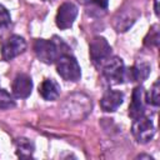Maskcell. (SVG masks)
<instances>
[{
  "mask_svg": "<svg viewBox=\"0 0 160 160\" xmlns=\"http://www.w3.org/2000/svg\"><path fill=\"white\" fill-rule=\"evenodd\" d=\"M11 22V18H10V12L8 11V9L5 6H2L0 4V29L8 28Z\"/></svg>",
  "mask_w": 160,
  "mask_h": 160,
  "instance_id": "cell-18",
  "label": "cell"
},
{
  "mask_svg": "<svg viewBox=\"0 0 160 160\" xmlns=\"http://www.w3.org/2000/svg\"><path fill=\"white\" fill-rule=\"evenodd\" d=\"M150 74V65L146 62H138L134 66L125 70V80L126 81H144Z\"/></svg>",
  "mask_w": 160,
  "mask_h": 160,
  "instance_id": "cell-12",
  "label": "cell"
},
{
  "mask_svg": "<svg viewBox=\"0 0 160 160\" xmlns=\"http://www.w3.org/2000/svg\"><path fill=\"white\" fill-rule=\"evenodd\" d=\"M78 16V6L70 1H66L61 4L56 12V25L61 30H66L72 26L75 19Z\"/></svg>",
  "mask_w": 160,
  "mask_h": 160,
  "instance_id": "cell-6",
  "label": "cell"
},
{
  "mask_svg": "<svg viewBox=\"0 0 160 160\" xmlns=\"http://www.w3.org/2000/svg\"><path fill=\"white\" fill-rule=\"evenodd\" d=\"M159 0H154V11L156 15H159Z\"/></svg>",
  "mask_w": 160,
  "mask_h": 160,
  "instance_id": "cell-20",
  "label": "cell"
},
{
  "mask_svg": "<svg viewBox=\"0 0 160 160\" xmlns=\"http://www.w3.org/2000/svg\"><path fill=\"white\" fill-rule=\"evenodd\" d=\"M15 106L14 98L4 89H0V110H8Z\"/></svg>",
  "mask_w": 160,
  "mask_h": 160,
  "instance_id": "cell-17",
  "label": "cell"
},
{
  "mask_svg": "<svg viewBox=\"0 0 160 160\" xmlns=\"http://www.w3.org/2000/svg\"><path fill=\"white\" fill-rule=\"evenodd\" d=\"M145 89L141 85H138L134 88L131 94V102L129 105V116L134 120L145 114Z\"/></svg>",
  "mask_w": 160,
  "mask_h": 160,
  "instance_id": "cell-9",
  "label": "cell"
},
{
  "mask_svg": "<svg viewBox=\"0 0 160 160\" xmlns=\"http://www.w3.org/2000/svg\"><path fill=\"white\" fill-rule=\"evenodd\" d=\"M15 149L16 155L21 159H30L34 154V142L26 138H18L15 140Z\"/></svg>",
  "mask_w": 160,
  "mask_h": 160,
  "instance_id": "cell-14",
  "label": "cell"
},
{
  "mask_svg": "<svg viewBox=\"0 0 160 160\" xmlns=\"http://www.w3.org/2000/svg\"><path fill=\"white\" fill-rule=\"evenodd\" d=\"M11 90L15 98L26 99L32 91V80L28 74H18L12 81Z\"/></svg>",
  "mask_w": 160,
  "mask_h": 160,
  "instance_id": "cell-10",
  "label": "cell"
},
{
  "mask_svg": "<svg viewBox=\"0 0 160 160\" xmlns=\"http://www.w3.org/2000/svg\"><path fill=\"white\" fill-rule=\"evenodd\" d=\"M141 158H145V159H150V160H152V158H151L150 155H139V156H138V159H141Z\"/></svg>",
  "mask_w": 160,
  "mask_h": 160,
  "instance_id": "cell-21",
  "label": "cell"
},
{
  "mask_svg": "<svg viewBox=\"0 0 160 160\" xmlns=\"http://www.w3.org/2000/svg\"><path fill=\"white\" fill-rule=\"evenodd\" d=\"M102 76L110 84H121L125 81V65L121 58L110 56L100 68Z\"/></svg>",
  "mask_w": 160,
  "mask_h": 160,
  "instance_id": "cell-2",
  "label": "cell"
},
{
  "mask_svg": "<svg viewBox=\"0 0 160 160\" xmlns=\"http://www.w3.org/2000/svg\"><path fill=\"white\" fill-rule=\"evenodd\" d=\"M40 96L46 101H54L60 95V85L54 79H45L39 86Z\"/></svg>",
  "mask_w": 160,
  "mask_h": 160,
  "instance_id": "cell-13",
  "label": "cell"
},
{
  "mask_svg": "<svg viewBox=\"0 0 160 160\" xmlns=\"http://www.w3.org/2000/svg\"><path fill=\"white\" fill-rule=\"evenodd\" d=\"M159 40H160V36H159V26L155 24V25H152L150 28L148 35L145 36L144 44L148 48H150V46H158L159 45Z\"/></svg>",
  "mask_w": 160,
  "mask_h": 160,
  "instance_id": "cell-16",
  "label": "cell"
},
{
  "mask_svg": "<svg viewBox=\"0 0 160 160\" xmlns=\"http://www.w3.org/2000/svg\"><path fill=\"white\" fill-rule=\"evenodd\" d=\"M78 1H79L80 4H86V2H88V1H90V0H78Z\"/></svg>",
  "mask_w": 160,
  "mask_h": 160,
  "instance_id": "cell-22",
  "label": "cell"
},
{
  "mask_svg": "<svg viewBox=\"0 0 160 160\" xmlns=\"http://www.w3.org/2000/svg\"><path fill=\"white\" fill-rule=\"evenodd\" d=\"M131 134L138 142L146 144L154 138L155 126L148 116L142 115L138 119H134L132 125H131Z\"/></svg>",
  "mask_w": 160,
  "mask_h": 160,
  "instance_id": "cell-5",
  "label": "cell"
},
{
  "mask_svg": "<svg viewBox=\"0 0 160 160\" xmlns=\"http://www.w3.org/2000/svg\"><path fill=\"white\" fill-rule=\"evenodd\" d=\"M159 81H155L152 86L150 88V91L145 92V100L146 104H150L152 106H159L160 104V95H159Z\"/></svg>",
  "mask_w": 160,
  "mask_h": 160,
  "instance_id": "cell-15",
  "label": "cell"
},
{
  "mask_svg": "<svg viewBox=\"0 0 160 160\" xmlns=\"http://www.w3.org/2000/svg\"><path fill=\"white\" fill-rule=\"evenodd\" d=\"M44 1H54V0H44Z\"/></svg>",
  "mask_w": 160,
  "mask_h": 160,
  "instance_id": "cell-23",
  "label": "cell"
},
{
  "mask_svg": "<svg viewBox=\"0 0 160 160\" xmlns=\"http://www.w3.org/2000/svg\"><path fill=\"white\" fill-rule=\"evenodd\" d=\"M122 101H124V94L121 91L109 89L104 92L100 100V106L104 111L111 112V111H115L122 104Z\"/></svg>",
  "mask_w": 160,
  "mask_h": 160,
  "instance_id": "cell-11",
  "label": "cell"
},
{
  "mask_svg": "<svg viewBox=\"0 0 160 160\" xmlns=\"http://www.w3.org/2000/svg\"><path fill=\"white\" fill-rule=\"evenodd\" d=\"M138 18H139V11L136 9L132 8L124 9L114 16L112 26L118 32H124L132 26V24L136 21Z\"/></svg>",
  "mask_w": 160,
  "mask_h": 160,
  "instance_id": "cell-8",
  "label": "cell"
},
{
  "mask_svg": "<svg viewBox=\"0 0 160 160\" xmlns=\"http://www.w3.org/2000/svg\"><path fill=\"white\" fill-rule=\"evenodd\" d=\"M34 51L36 58L42 61L44 64H54L56 60L65 55L70 54V48L69 45L60 39L59 36H52V39H38L34 42Z\"/></svg>",
  "mask_w": 160,
  "mask_h": 160,
  "instance_id": "cell-1",
  "label": "cell"
},
{
  "mask_svg": "<svg viewBox=\"0 0 160 160\" xmlns=\"http://www.w3.org/2000/svg\"><path fill=\"white\" fill-rule=\"evenodd\" d=\"M92 4L99 9V10H102L105 11L108 9V5H109V0H92Z\"/></svg>",
  "mask_w": 160,
  "mask_h": 160,
  "instance_id": "cell-19",
  "label": "cell"
},
{
  "mask_svg": "<svg viewBox=\"0 0 160 160\" xmlns=\"http://www.w3.org/2000/svg\"><path fill=\"white\" fill-rule=\"evenodd\" d=\"M26 50V41L20 35H11L1 46V56L4 60L10 61Z\"/></svg>",
  "mask_w": 160,
  "mask_h": 160,
  "instance_id": "cell-7",
  "label": "cell"
},
{
  "mask_svg": "<svg viewBox=\"0 0 160 160\" xmlns=\"http://www.w3.org/2000/svg\"><path fill=\"white\" fill-rule=\"evenodd\" d=\"M111 46L108 40L102 36H95L89 45L90 60L96 68H101V65L111 56Z\"/></svg>",
  "mask_w": 160,
  "mask_h": 160,
  "instance_id": "cell-4",
  "label": "cell"
},
{
  "mask_svg": "<svg viewBox=\"0 0 160 160\" xmlns=\"http://www.w3.org/2000/svg\"><path fill=\"white\" fill-rule=\"evenodd\" d=\"M56 71L66 81H78L81 78V69L71 54H65L56 60Z\"/></svg>",
  "mask_w": 160,
  "mask_h": 160,
  "instance_id": "cell-3",
  "label": "cell"
}]
</instances>
